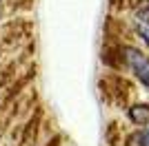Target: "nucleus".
I'll list each match as a JSON object with an SVG mask.
<instances>
[{
    "mask_svg": "<svg viewBox=\"0 0 149 146\" xmlns=\"http://www.w3.org/2000/svg\"><path fill=\"white\" fill-rule=\"evenodd\" d=\"M129 117H131L134 124H138V126H147L149 124V106H145V104L131 106L129 109Z\"/></svg>",
    "mask_w": 149,
    "mask_h": 146,
    "instance_id": "obj_2",
    "label": "nucleus"
},
{
    "mask_svg": "<svg viewBox=\"0 0 149 146\" xmlns=\"http://www.w3.org/2000/svg\"><path fill=\"white\" fill-rule=\"evenodd\" d=\"M136 29H138V33L143 36V40L149 44V24H147V22H140V20H136Z\"/></svg>",
    "mask_w": 149,
    "mask_h": 146,
    "instance_id": "obj_4",
    "label": "nucleus"
},
{
    "mask_svg": "<svg viewBox=\"0 0 149 146\" xmlns=\"http://www.w3.org/2000/svg\"><path fill=\"white\" fill-rule=\"evenodd\" d=\"M125 60H127V64L131 67V71L136 73V78L149 89V60L138 49H131V47L125 49Z\"/></svg>",
    "mask_w": 149,
    "mask_h": 146,
    "instance_id": "obj_1",
    "label": "nucleus"
},
{
    "mask_svg": "<svg viewBox=\"0 0 149 146\" xmlns=\"http://www.w3.org/2000/svg\"><path fill=\"white\" fill-rule=\"evenodd\" d=\"M129 144L131 146H149V126H145L143 131H138L136 135H131Z\"/></svg>",
    "mask_w": 149,
    "mask_h": 146,
    "instance_id": "obj_3",
    "label": "nucleus"
}]
</instances>
